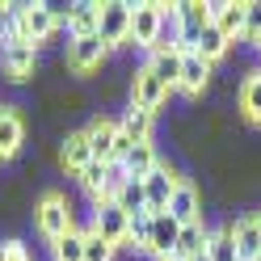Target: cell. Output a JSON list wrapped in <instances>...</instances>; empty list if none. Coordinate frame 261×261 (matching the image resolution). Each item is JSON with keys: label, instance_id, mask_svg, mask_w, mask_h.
Returning <instances> with one entry per match:
<instances>
[{"label": "cell", "instance_id": "obj_24", "mask_svg": "<svg viewBox=\"0 0 261 261\" xmlns=\"http://www.w3.org/2000/svg\"><path fill=\"white\" fill-rule=\"evenodd\" d=\"M227 51H232V42H227V38L219 34L215 25H206L202 34H198V46H194V55H198L202 63H211V68H215V63H219Z\"/></svg>", "mask_w": 261, "mask_h": 261}, {"label": "cell", "instance_id": "obj_28", "mask_svg": "<svg viewBox=\"0 0 261 261\" xmlns=\"http://www.w3.org/2000/svg\"><path fill=\"white\" fill-rule=\"evenodd\" d=\"M114 202H118L126 215H139V211H148V198H143V181H126V186L118 190V198H114Z\"/></svg>", "mask_w": 261, "mask_h": 261}, {"label": "cell", "instance_id": "obj_2", "mask_svg": "<svg viewBox=\"0 0 261 261\" xmlns=\"http://www.w3.org/2000/svg\"><path fill=\"white\" fill-rule=\"evenodd\" d=\"M110 55L114 51L101 42V34H85V38H72L63 46V68L76 72V76H93V72H101V63Z\"/></svg>", "mask_w": 261, "mask_h": 261}, {"label": "cell", "instance_id": "obj_32", "mask_svg": "<svg viewBox=\"0 0 261 261\" xmlns=\"http://www.w3.org/2000/svg\"><path fill=\"white\" fill-rule=\"evenodd\" d=\"M152 261H177V257H152Z\"/></svg>", "mask_w": 261, "mask_h": 261}, {"label": "cell", "instance_id": "obj_33", "mask_svg": "<svg viewBox=\"0 0 261 261\" xmlns=\"http://www.w3.org/2000/svg\"><path fill=\"white\" fill-rule=\"evenodd\" d=\"M257 55H261V42H257Z\"/></svg>", "mask_w": 261, "mask_h": 261}, {"label": "cell", "instance_id": "obj_9", "mask_svg": "<svg viewBox=\"0 0 261 261\" xmlns=\"http://www.w3.org/2000/svg\"><path fill=\"white\" fill-rule=\"evenodd\" d=\"M85 135H89V152L93 160H101V165H114V139H118V118H110V114H93L89 126H85Z\"/></svg>", "mask_w": 261, "mask_h": 261}, {"label": "cell", "instance_id": "obj_29", "mask_svg": "<svg viewBox=\"0 0 261 261\" xmlns=\"http://www.w3.org/2000/svg\"><path fill=\"white\" fill-rule=\"evenodd\" d=\"M244 42L257 51V42H261V0H253L249 5V17H244Z\"/></svg>", "mask_w": 261, "mask_h": 261}, {"label": "cell", "instance_id": "obj_5", "mask_svg": "<svg viewBox=\"0 0 261 261\" xmlns=\"http://www.w3.org/2000/svg\"><path fill=\"white\" fill-rule=\"evenodd\" d=\"M160 30H165V5H130V42L139 51H152L160 42Z\"/></svg>", "mask_w": 261, "mask_h": 261}, {"label": "cell", "instance_id": "obj_6", "mask_svg": "<svg viewBox=\"0 0 261 261\" xmlns=\"http://www.w3.org/2000/svg\"><path fill=\"white\" fill-rule=\"evenodd\" d=\"M97 34L110 51H118V46L130 42V5L126 0H106L101 5V21H97Z\"/></svg>", "mask_w": 261, "mask_h": 261}, {"label": "cell", "instance_id": "obj_25", "mask_svg": "<svg viewBox=\"0 0 261 261\" xmlns=\"http://www.w3.org/2000/svg\"><path fill=\"white\" fill-rule=\"evenodd\" d=\"M206 257H211V261H236L232 223H223V227H211V236H206Z\"/></svg>", "mask_w": 261, "mask_h": 261}, {"label": "cell", "instance_id": "obj_20", "mask_svg": "<svg viewBox=\"0 0 261 261\" xmlns=\"http://www.w3.org/2000/svg\"><path fill=\"white\" fill-rule=\"evenodd\" d=\"M232 240H236V257L240 261H261V240H257V223H253V211L240 215L232 223Z\"/></svg>", "mask_w": 261, "mask_h": 261}, {"label": "cell", "instance_id": "obj_34", "mask_svg": "<svg viewBox=\"0 0 261 261\" xmlns=\"http://www.w3.org/2000/svg\"><path fill=\"white\" fill-rule=\"evenodd\" d=\"M236 261H240V257H236Z\"/></svg>", "mask_w": 261, "mask_h": 261}, {"label": "cell", "instance_id": "obj_17", "mask_svg": "<svg viewBox=\"0 0 261 261\" xmlns=\"http://www.w3.org/2000/svg\"><path fill=\"white\" fill-rule=\"evenodd\" d=\"M76 186L85 190L93 202H110V165H101V160H89V165L76 173Z\"/></svg>", "mask_w": 261, "mask_h": 261}, {"label": "cell", "instance_id": "obj_27", "mask_svg": "<svg viewBox=\"0 0 261 261\" xmlns=\"http://www.w3.org/2000/svg\"><path fill=\"white\" fill-rule=\"evenodd\" d=\"M80 232H85V261H114V257H118V249H114L110 240H101L89 223L80 227Z\"/></svg>", "mask_w": 261, "mask_h": 261}, {"label": "cell", "instance_id": "obj_12", "mask_svg": "<svg viewBox=\"0 0 261 261\" xmlns=\"http://www.w3.org/2000/svg\"><path fill=\"white\" fill-rule=\"evenodd\" d=\"M89 160H93V152H89V135H85V126H80V130H68V135L59 139V169L76 177L80 169L89 165Z\"/></svg>", "mask_w": 261, "mask_h": 261}, {"label": "cell", "instance_id": "obj_7", "mask_svg": "<svg viewBox=\"0 0 261 261\" xmlns=\"http://www.w3.org/2000/svg\"><path fill=\"white\" fill-rule=\"evenodd\" d=\"M186 177L177 173L173 165H165V160H160V165L143 177V198H148V211L156 215V211H169V198H173V190L181 186Z\"/></svg>", "mask_w": 261, "mask_h": 261}, {"label": "cell", "instance_id": "obj_23", "mask_svg": "<svg viewBox=\"0 0 261 261\" xmlns=\"http://www.w3.org/2000/svg\"><path fill=\"white\" fill-rule=\"evenodd\" d=\"M118 126H122V135H126L130 143H148L152 130H156V114L139 110V106H126V114L118 118Z\"/></svg>", "mask_w": 261, "mask_h": 261}, {"label": "cell", "instance_id": "obj_3", "mask_svg": "<svg viewBox=\"0 0 261 261\" xmlns=\"http://www.w3.org/2000/svg\"><path fill=\"white\" fill-rule=\"evenodd\" d=\"M0 68H5L9 85H30V80L42 72L38 46H30V42H5V46H0Z\"/></svg>", "mask_w": 261, "mask_h": 261}, {"label": "cell", "instance_id": "obj_31", "mask_svg": "<svg viewBox=\"0 0 261 261\" xmlns=\"http://www.w3.org/2000/svg\"><path fill=\"white\" fill-rule=\"evenodd\" d=\"M0 38H5V5H0Z\"/></svg>", "mask_w": 261, "mask_h": 261}, {"label": "cell", "instance_id": "obj_30", "mask_svg": "<svg viewBox=\"0 0 261 261\" xmlns=\"http://www.w3.org/2000/svg\"><path fill=\"white\" fill-rule=\"evenodd\" d=\"M253 223H257V240H261V206L253 211Z\"/></svg>", "mask_w": 261, "mask_h": 261}, {"label": "cell", "instance_id": "obj_13", "mask_svg": "<svg viewBox=\"0 0 261 261\" xmlns=\"http://www.w3.org/2000/svg\"><path fill=\"white\" fill-rule=\"evenodd\" d=\"M143 63H148V68L156 72V80H160V85H165L169 93L177 89V72H181V51H177V46L156 42L152 51H148V59H143Z\"/></svg>", "mask_w": 261, "mask_h": 261}, {"label": "cell", "instance_id": "obj_21", "mask_svg": "<svg viewBox=\"0 0 261 261\" xmlns=\"http://www.w3.org/2000/svg\"><path fill=\"white\" fill-rule=\"evenodd\" d=\"M206 236H211L206 219H198V223H186V227H181V236H177V249H173V257H177V261H194L198 253H206Z\"/></svg>", "mask_w": 261, "mask_h": 261}, {"label": "cell", "instance_id": "obj_22", "mask_svg": "<svg viewBox=\"0 0 261 261\" xmlns=\"http://www.w3.org/2000/svg\"><path fill=\"white\" fill-rule=\"evenodd\" d=\"M156 165H160V156H156V139L135 143V148L126 152V160H122V169H126V177H130V181H143V177H148Z\"/></svg>", "mask_w": 261, "mask_h": 261}, {"label": "cell", "instance_id": "obj_15", "mask_svg": "<svg viewBox=\"0 0 261 261\" xmlns=\"http://www.w3.org/2000/svg\"><path fill=\"white\" fill-rule=\"evenodd\" d=\"M177 236H181V223H177L169 211H156V215H152V244H148V257H173Z\"/></svg>", "mask_w": 261, "mask_h": 261}, {"label": "cell", "instance_id": "obj_8", "mask_svg": "<svg viewBox=\"0 0 261 261\" xmlns=\"http://www.w3.org/2000/svg\"><path fill=\"white\" fill-rule=\"evenodd\" d=\"M165 101H169V89L156 80V72L148 68V63H139V68L130 72V106H139V110L156 114Z\"/></svg>", "mask_w": 261, "mask_h": 261}, {"label": "cell", "instance_id": "obj_1", "mask_svg": "<svg viewBox=\"0 0 261 261\" xmlns=\"http://www.w3.org/2000/svg\"><path fill=\"white\" fill-rule=\"evenodd\" d=\"M34 227L42 232L46 244L63 240V236L76 227V202H72L63 190H46L42 198L34 202Z\"/></svg>", "mask_w": 261, "mask_h": 261}, {"label": "cell", "instance_id": "obj_4", "mask_svg": "<svg viewBox=\"0 0 261 261\" xmlns=\"http://www.w3.org/2000/svg\"><path fill=\"white\" fill-rule=\"evenodd\" d=\"M89 227L101 240H110L114 249H126V236H130V215L118 206V202H93V219Z\"/></svg>", "mask_w": 261, "mask_h": 261}, {"label": "cell", "instance_id": "obj_16", "mask_svg": "<svg viewBox=\"0 0 261 261\" xmlns=\"http://www.w3.org/2000/svg\"><path fill=\"white\" fill-rule=\"evenodd\" d=\"M97 21H101V5H97V0H76V5L63 9V25H68L72 38L97 34Z\"/></svg>", "mask_w": 261, "mask_h": 261}, {"label": "cell", "instance_id": "obj_11", "mask_svg": "<svg viewBox=\"0 0 261 261\" xmlns=\"http://www.w3.org/2000/svg\"><path fill=\"white\" fill-rule=\"evenodd\" d=\"M25 143V118L17 106H0V160H13Z\"/></svg>", "mask_w": 261, "mask_h": 261}, {"label": "cell", "instance_id": "obj_26", "mask_svg": "<svg viewBox=\"0 0 261 261\" xmlns=\"http://www.w3.org/2000/svg\"><path fill=\"white\" fill-rule=\"evenodd\" d=\"M51 257H55V261H85V232H80V227H72L63 240L51 244Z\"/></svg>", "mask_w": 261, "mask_h": 261}, {"label": "cell", "instance_id": "obj_14", "mask_svg": "<svg viewBox=\"0 0 261 261\" xmlns=\"http://www.w3.org/2000/svg\"><path fill=\"white\" fill-rule=\"evenodd\" d=\"M169 215L181 223V227L202 219V194H198V186H194V181H181V186L173 190V198H169Z\"/></svg>", "mask_w": 261, "mask_h": 261}, {"label": "cell", "instance_id": "obj_18", "mask_svg": "<svg viewBox=\"0 0 261 261\" xmlns=\"http://www.w3.org/2000/svg\"><path fill=\"white\" fill-rule=\"evenodd\" d=\"M244 17H249V5H236V0H223V5H219V17L215 21H211V25H215L219 30V34L227 38V42H244Z\"/></svg>", "mask_w": 261, "mask_h": 261}, {"label": "cell", "instance_id": "obj_10", "mask_svg": "<svg viewBox=\"0 0 261 261\" xmlns=\"http://www.w3.org/2000/svg\"><path fill=\"white\" fill-rule=\"evenodd\" d=\"M211 76H215V68L211 63H202L198 55H181V72H177V93H186V97H202L211 89Z\"/></svg>", "mask_w": 261, "mask_h": 261}, {"label": "cell", "instance_id": "obj_19", "mask_svg": "<svg viewBox=\"0 0 261 261\" xmlns=\"http://www.w3.org/2000/svg\"><path fill=\"white\" fill-rule=\"evenodd\" d=\"M236 106H240V114H244V122L261 126V68L249 72V76L240 80V89H236Z\"/></svg>", "mask_w": 261, "mask_h": 261}]
</instances>
